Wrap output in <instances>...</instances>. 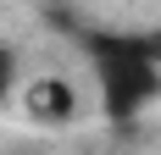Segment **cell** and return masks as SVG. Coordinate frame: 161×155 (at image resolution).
<instances>
[{
	"label": "cell",
	"mask_w": 161,
	"mask_h": 155,
	"mask_svg": "<svg viewBox=\"0 0 161 155\" xmlns=\"http://www.w3.org/2000/svg\"><path fill=\"white\" fill-rule=\"evenodd\" d=\"M161 94V67L145 45H106L100 50V111L111 122H133Z\"/></svg>",
	"instance_id": "6da1fadb"
},
{
	"label": "cell",
	"mask_w": 161,
	"mask_h": 155,
	"mask_svg": "<svg viewBox=\"0 0 161 155\" xmlns=\"http://www.w3.org/2000/svg\"><path fill=\"white\" fill-rule=\"evenodd\" d=\"M22 111L39 127H67L78 116V83H67V78H33V83H22Z\"/></svg>",
	"instance_id": "7a4b0ae2"
},
{
	"label": "cell",
	"mask_w": 161,
	"mask_h": 155,
	"mask_svg": "<svg viewBox=\"0 0 161 155\" xmlns=\"http://www.w3.org/2000/svg\"><path fill=\"white\" fill-rule=\"evenodd\" d=\"M17 94V50L0 45V111H6V100Z\"/></svg>",
	"instance_id": "3957f363"
}]
</instances>
